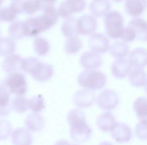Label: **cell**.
<instances>
[{
	"label": "cell",
	"mask_w": 147,
	"mask_h": 145,
	"mask_svg": "<svg viewBox=\"0 0 147 145\" xmlns=\"http://www.w3.org/2000/svg\"><path fill=\"white\" fill-rule=\"evenodd\" d=\"M53 72L54 69L52 65L43 63L38 60L29 74L35 80L43 82L50 79L52 77Z\"/></svg>",
	"instance_id": "ba28073f"
},
{
	"label": "cell",
	"mask_w": 147,
	"mask_h": 145,
	"mask_svg": "<svg viewBox=\"0 0 147 145\" xmlns=\"http://www.w3.org/2000/svg\"><path fill=\"white\" fill-rule=\"evenodd\" d=\"M129 81L134 87L145 86L147 82V75L143 68L133 67L129 73Z\"/></svg>",
	"instance_id": "603a6c76"
},
{
	"label": "cell",
	"mask_w": 147,
	"mask_h": 145,
	"mask_svg": "<svg viewBox=\"0 0 147 145\" xmlns=\"http://www.w3.org/2000/svg\"><path fill=\"white\" fill-rule=\"evenodd\" d=\"M12 132V127L10 122L5 120H0V141L6 140Z\"/></svg>",
	"instance_id": "d590c367"
},
{
	"label": "cell",
	"mask_w": 147,
	"mask_h": 145,
	"mask_svg": "<svg viewBox=\"0 0 147 145\" xmlns=\"http://www.w3.org/2000/svg\"><path fill=\"white\" fill-rule=\"evenodd\" d=\"M10 92L3 82L0 84V117L6 116L10 113Z\"/></svg>",
	"instance_id": "ffe728a7"
},
{
	"label": "cell",
	"mask_w": 147,
	"mask_h": 145,
	"mask_svg": "<svg viewBox=\"0 0 147 145\" xmlns=\"http://www.w3.org/2000/svg\"><path fill=\"white\" fill-rule=\"evenodd\" d=\"M17 14L11 6L0 9V21L12 22L16 19Z\"/></svg>",
	"instance_id": "e575fe53"
},
{
	"label": "cell",
	"mask_w": 147,
	"mask_h": 145,
	"mask_svg": "<svg viewBox=\"0 0 147 145\" xmlns=\"http://www.w3.org/2000/svg\"><path fill=\"white\" fill-rule=\"evenodd\" d=\"M111 4L109 0H93L90 5L92 14L97 17L106 16L109 12Z\"/></svg>",
	"instance_id": "7402d4cb"
},
{
	"label": "cell",
	"mask_w": 147,
	"mask_h": 145,
	"mask_svg": "<svg viewBox=\"0 0 147 145\" xmlns=\"http://www.w3.org/2000/svg\"><path fill=\"white\" fill-rule=\"evenodd\" d=\"M75 145V144H70V145Z\"/></svg>",
	"instance_id": "bcb514c9"
},
{
	"label": "cell",
	"mask_w": 147,
	"mask_h": 145,
	"mask_svg": "<svg viewBox=\"0 0 147 145\" xmlns=\"http://www.w3.org/2000/svg\"><path fill=\"white\" fill-rule=\"evenodd\" d=\"M70 143L65 140H60L57 141L55 145H69Z\"/></svg>",
	"instance_id": "60d3db41"
},
{
	"label": "cell",
	"mask_w": 147,
	"mask_h": 145,
	"mask_svg": "<svg viewBox=\"0 0 147 145\" xmlns=\"http://www.w3.org/2000/svg\"><path fill=\"white\" fill-rule=\"evenodd\" d=\"M110 54L113 57L121 58L126 57L129 52V46L123 42H116L109 48Z\"/></svg>",
	"instance_id": "83f0119b"
},
{
	"label": "cell",
	"mask_w": 147,
	"mask_h": 145,
	"mask_svg": "<svg viewBox=\"0 0 147 145\" xmlns=\"http://www.w3.org/2000/svg\"><path fill=\"white\" fill-rule=\"evenodd\" d=\"M8 31L9 35L14 40H18L25 37L23 22L16 21L13 22L10 26Z\"/></svg>",
	"instance_id": "4dcf8cb0"
},
{
	"label": "cell",
	"mask_w": 147,
	"mask_h": 145,
	"mask_svg": "<svg viewBox=\"0 0 147 145\" xmlns=\"http://www.w3.org/2000/svg\"><path fill=\"white\" fill-rule=\"evenodd\" d=\"M116 121L114 116L110 112H103L97 118L96 125L97 127L102 131H110L115 125Z\"/></svg>",
	"instance_id": "d6986e66"
},
{
	"label": "cell",
	"mask_w": 147,
	"mask_h": 145,
	"mask_svg": "<svg viewBox=\"0 0 147 145\" xmlns=\"http://www.w3.org/2000/svg\"><path fill=\"white\" fill-rule=\"evenodd\" d=\"M128 27L134 31L137 39L142 41H147V22L146 20L142 18H134L130 21Z\"/></svg>",
	"instance_id": "ac0fdd59"
},
{
	"label": "cell",
	"mask_w": 147,
	"mask_h": 145,
	"mask_svg": "<svg viewBox=\"0 0 147 145\" xmlns=\"http://www.w3.org/2000/svg\"><path fill=\"white\" fill-rule=\"evenodd\" d=\"M104 21L107 35L112 39L121 38L125 29L122 14L117 11H111L105 16Z\"/></svg>",
	"instance_id": "277c9868"
},
{
	"label": "cell",
	"mask_w": 147,
	"mask_h": 145,
	"mask_svg": "<svg viewBox=\"0 0 147 145\" xmlns=\"http://www.w3.org/2000/svg\"><path fill=\"white\" fill-rule=\"evenodd\" d=\"M95 99L94 92L90 90L78 91L73 97L74 103L80 108H87L91 106Z\"/></svg>",
	"instance_id": "5bb4252c"
},
{
	"label": "cell",
	"mask_w": 147,
	"mask_h": 145,
	"mask_svg": "<svg viewBox=\"0 0 147 145\" xmlns=\"http://www.w3.org/2000/svg\"><path fill=\"white\" fill-rule=\"evenodd\" d=\"M41 5L42 9H44L48 6H53L57 0H38Z\"/></svg>",
	"instance_id": "ab89813d"
},
{
	"label": "cell",
	"mask_w": 147,
	"mask_h": 145,
	"mask_svg": "<svg viewBox=\"0 0 147 145\" xmlns=\"http://www.w3.org/2000/svg\"><path fill=\"white\" fill-rule=\"evenodd\" d=\"M98 145H113L110 142L108 141H104L101 143H100Z\"/></svg>",
	"instance_id": "b9f144b4"
},
{
	"label": "cell",
	"mask_w": 147,
	"mask_h": 145,
	"mask_svg": "<svg viewBox=\"0 0 147 145\" xmlns=\"http://www.w3.org/2000/svg\"><path fill=\"white\" fill-rule=\"evenodd\" d=\"M42 16L30 18L23 22L25 36L35 37L53 27L58 21V13L53 6H48Z\"/></svg>",
	"instance_id": "6da1fadb"
},
{
	"label": "cell",
	"mask_w": 147,
	"mask_h": 145,
	"mask_svg": "<svg viewBox=\"0 0 147 145\" xmlns=\"http://www.w3.org/2000/svg\"><path fill=\"white\" fill-rule=\"evenodd\" d=\"M23 58L19 54H11L7 56L2 63V69L7 73L17 72L22 70Z\"/></svg>",
	"instance_id": "e0dca14e"
},
{
	"label": "cell",
	"mask_w": 147,
	"mask_h": 145,
	"mask_svg": "<svg viewBox=\"0 0 147 145\" xmlns=\"http://www.w3.org/2000/svg\"><path fill=\"white\" fill-rule=\"evenodd\" d=\"M88 43L92 51L104 54L109 48V41L107 36L101 33H93L90 37Z\"/></svg>",
	"instance_id": "9c48e42d"
},
{
	"label": "cell",
	"mask_w": 147,
	"mask_h": 145,
	"mask_svg": "<svg viewBox=\"0 0 147 145\" xmlns=\"http://www.w3.org/2000/svg\"><path fill=\"white\" fill-rule=\"evenodd\" d=\"M61 31L67 37L78 35L77 19L70 17L67 18L62 24Z\"/></svg>",
	"instance_id": "484cf974"
},
{
	"label": "cell",
	"mask_w": 147,
	"mask_h": 145,
	"mask_svg": "<svg viewBox=\"0 0 147 145\" xmlns=\"http://www.w3.org/2000/svg\"><path fill=\"white\" fill-rule=\"evenodd\" d=\"M144 90L146 91V93L147 94V83H146V84L145 85V87H144Z\"/></svg>",
	"instance_id": "7bdbcfd3"
},
{
	"label": "cell",
	"mask_w": 147,
	"mask_h": 145,
	"mask_svg": "<svg viewBox=\"0 0 147 145\" xmlns=\"http://www.w3.org/2000/svg\"><path fill=\"white\" fill-rule=\"evenodd\" d=\"M114 1H115V2H121V1H122V0H113Z\"/></svg>",
	"instance_id": "ee69618b"
},
{
	"label": "cell",
	"mask_w": 147,
	"mask_h": 145,
	"mask_svg": "<svg viewBox=\"0 0 147 145\" xmlns=\"http://www.w3.org/2000/svg\"><path fill=\"white\" fill-rule=\"evenodd\" d=\"M16 45L13 40L7 37L0 39V55L9 56L16 51Z\"/></svg>",
	"instance_id": "f1b7e54d"
},
{
	"label": "cell",
	"mask_w": 147,
	"mask_h": 145,
	"mask_svg": "<svg viewBox=\"0 0 147 145\" xmlns=\"http://www.w3.org/2000/svg\"><path fill=\"white\" fill-rule=\"evenodd\" d=\"M11 141L14 145H31L32 137L27 129L18 127L13 132Z\"/></svg>",
	"instance_id": "44dd1931"
},
{
	"label": "cell",
	"mask_w": 147,
	"mask_h": 145,
	"mask_svg": "<svg viewBox=\"0 0 147 145\" xmlns=\"http://www.w3.org/2000/svg\"><path fill=\"white\" fill-rule=\"evenodd\" d=\"M34 50L40 56H44L48 53L50 49L49 43L42 37H37L34 40Z\"/></svg>",
	"instance_id": "f546056e"
},
{
	"label": "cell",
	"mask_w": 147,
	"mask_h": 145,
	"mask_svg": "<svg viewBox=\"0 0 147 145\" xmlns=\"http://www.w3.org/2000/svg\"><path fill=\"white\" fill-rule=\"evenodd\" d=\"M83 47L80 39L76 36L68 37L65 45V50L67 54H74L78 53Z\"/></svg>",
	"instance_id": "4316f807"
},
{
	"label": "cell",
	"mask_w": 147,
	"mask_h": 145,
	"mask_svg": "<svg viewBox=\"0 0 147 145\" xmlns=\"http://www.w3.org/2000/svg\"><path fill=\"white\" fill-rule=\"evenodd\" d=\"M128 60L132 67L143 68L147 66V50L142 47L132 49L129 54Z\"/></svg>",
	"instance_id": "9a60e30c"
},
{
	"label": "cell",
	"mask_w": 147,
	"mask_h": 145,
	"mask_svg": "<svg viewBox=\"0 0 147 145\" xmlns=\"http://www.w3.org/2000/svg\"><path fill=\"white\" fill-rule=\"evenodd\" d=\"M80 64L86 70H95L101 66L102 60L97 53L92 51H87L82 54Z\"/></svg>",
	"instance_id": "8fae6325"
},
{
	"label": "cell",
	"mask_w": 147,
	"mask_h": 145,
	"mask_svg": "<svg viewBox=\"0 0 147 145\" xmlns=\"http://www.w3.org/2000/svg\"><path fill=\"white\" fill-rule=\"evenodd\" d=\"M134 109L140 121H147V98H138L134 102Z\"/></svg>",
	"instance_id": "d4e9b609"
},
{
	"label": "cell",
	"mask_w": 147,
	"mask_h": 145,
	"mask_svg": "<svg viewBox=\"0 0 147 145\" xmlns=\"http://www.w3.org/2000/svg\"><path fill=\"white\" fill-rule=\"evenodd\" d=\"M11 107L17 113H24L29 108L28 100H27L25 97H16L12 102Z\"/></svg>",
	"instance_id": "1f68e13d"
},
{
	"label": "cell",
	"mask_w": 147,
	"mask_h": 145,
	"mask_svg": "<svg viewBox=\"0 0 147 145\" xmlns=\"http://www.w3.org/2000/svg\"><path fill=\"white\" fill-rule=\"evenodd\" d=\"M67 120L70 125V136L74 141L83 143L88 140L92 135V129L86 121L83 112L74 109L67 114Z\"/></svg>",
	"instance_id": "7a4b0ae2"
},
{
	"label": "cell",
	"mask_w": 147,
	"mask_h": 145,
	"mask_svg": "<svg viewBox=\"0 0 147 145\" xmlns=\"http://www.w3.org/2000/svg\"><path fill=\"white\" fill-rule=\"evenodd\" d=\"M2 2H3V0H0V6L2 4Z\"/></svg>",
	"instance_id": "f6af8a7d"
},
{
	"label": "cell",
	"mask_w": 147,
	"mask_h": 145,
	"mask_svg": "<svg viewBox=\"0 0 147 145\" xmlns=\"http://www.w3.org/2000/svg\"><path fill=\"white\" fill-rule=\"evenodd\" d=\"M29 108L35 113L41 112L45 108V102L43 97L38 95L32 97L28 100Z\"/></svg>",
	"instance_id": "d6a6232c"
},
{
	"label": "cell",
	"mask_w": 147,
	"mask_h": 145,
	"mask_svg": "<svg viewBox=\"0 0 147 145\" xmlns=\"http://www.w3.org/2000/svg\"><path fill=\"white\" fill-rule=\"evenodd\" d=\"M107 82V78L103 72L96 70H86L78 77V83L81 87L92 90H100Z\"/></svg>",
	"instance_id": "3957f363"
},
{
	"label": "cell",
	"mask_w": 147,
	"mask_h": 145,
	"mask_svg": "<svg viewBox=\"0 0 147 145\" xmlns=\"http://www.w3.org/2000/svg\"><path fill=\"white\" fill-rule=\"evenodd\" d=\"M24 1V0H11L10 6H11L18 13V14H20L23 12Z\"/></svg>",
	"instance_id": "f35d334b"
},
{
	"label": "cell",
	"mask_w": 147,
	"mask_h": 145,
	"mask_svg": "<svg viewBox=\"0 0 147 145\" xmlns=\"http://www.w3.org/2000/svg\"><path fill=\"white\" fill-rule=\"evenodd\" d=\"M125 7L130 16L138 17L146 10L147 0H126Z\"/></svg>",
	"instance_id": "2e32d148"
},
{
	"label": "cell",
	"mask_w": 147,
	"mask_h": 145,
	"mask_svg": "<svg viewBox=\"0 0 147 145\" xmlns=\"http://www.w3.org/2000/svg\"><path fill=\"white\" fill-rule=\"evenodd\" d=\"M119 96L113 90L107 89L102 91L97 98V105L105 110H113L119 104Z\"/></svg>",
	"instance_id": "52a82bcc"
},
{
	"label": "cell",
	"mask_w": 147,
	"mask_h": 145,
	"mask_svg": "<svg viewBox=\"0 0 147 145\" xmlns=\"http://www.w3.org/2000/svg\"><path fill=\"white\" fill-rule=\"evenodd\" d=\"M110 135L117 142L126 143L132 138V130L126 124L117 123L115 127L110 131Z\"/></svg>",
	"instance_id": "30bf717a"
},
{
	"label": "cell",
	"mask_w": 147,
	"mask_h": 145,
	"mask_svg": "<svg viewBox=\"0 0 147 145\" xmlns=\"http://www.w3.org/2000/svg\"><path fill=\"white\" fill-rule=\"evenodd\" d=\"M135 134L141 140H147V121H141L138 123L135 129Z\"/></svg>",
	"instance_id": "8d00e7d4"
},
{
	"label": "cell",
	"mask_w": 147,
	"mask_h": 145,
	"mask_svg": "<svg viewBox=\"0 0 147 145\" xmlns=\"http://www.w3.org/2000/svg\"><path fill=\"white\" fill-rule=\"evenodd\" d=\"M24 123L27 129L33 132L41 131L45 125V121L43 117L37 113L28 115Z\"/></svg>",
	"instance_id": "cb8c5ba5"
},
{
	"label": "cell",
	"mask_w": 147,
	"mask_h": 145,
	"mask_svg": "<svg viewBox=\"0 0 147 145\" xmlns=\"http://www.w3.org/2000/svg\"><path fill=\"white\" fill-rule=\"evenodd\" d=\"M40 10H42V6L38 0H27L24 1L23 12L27 14H34Z\"/></svg>",
	"instance_id": "836d02e7"
},
{
	"label": "cell",
	"mask_w": 147,
	"mask_h": 145,
	"mask_svg": "<svg viewBox=\"0 0 147 145\" xmlns=\"http://www.w3.org/2000/svg\"><path fill=\"white\" fill-rule=\"evenodd\" d=\"M121 39L124 42L130 43L134 41L136 39V36L134 31L128 27L127 28L124 29Z\"/></svg>",
	"instance_id": "74e56055"
},
{
	"label": "cell",
	"mask_w": 147,
	"mask_h": 145,
	"mask_svg": "<svg viewBox=\"0 0 147 145\" xmlns=\"http://www.w3.org/2000/svg\"><path fill=\"white\" fill-rule=\"evenodd\" d=\"M86 7L85 0H65L59 5L58 13L62 18H69L73 14L82 12Z\"/></svg>",
	"instance_id": "8992f818"
},
{
	"label": "cell",
	"mask_w": 147,
	"mask_h": 145,
	"mask_svg": "<svg viewBox=\"0 0 147 145\" xmlns=\"http://www.w3.org/2000/svg\"><path fill=\"white\" fill-rule=\"evenodd\" d=\"M131 69L132 65L129 60L124 58H117L112 63L111 66L112 74L118 79L126 77Z\"/></svg>",
	"instance_id": "4fadbf2b"
},
{
	"label": "cell",
	"mask_w": 147,
	"mask_h": 145,
	"mask_svg": "<svg viewBox=\"0 0 147 145\" xmlns=\"http://www.w3.org/2000/svg\"><path fill=\"white\" fill-rule=\"evenodd\" d=\"M7 89L14 95H24L27 90V82L24 75L20 72L10 73L3 81Z\"/></svg>",
	"instance_id": "5b68a950"
},
{
	"label": "cell",
	"mask_w": 147,
	"mask_h": 145,
	"mask_svg": "<svg viewBox=\"0 0 147 145\" xmlns=\"http://www.w3.org/2000/svg\"><path fill=\"white\" fill-rule=\"evenodd\" d=\"M79 34L88 35L93 34L97 27L96 18L91 15H85L77 19Z\"/></svg>",
	"instance_id": "7c38bea8"
}]
</instances>
